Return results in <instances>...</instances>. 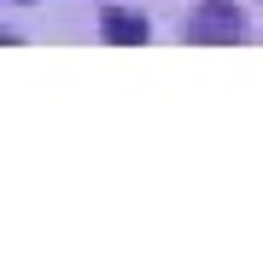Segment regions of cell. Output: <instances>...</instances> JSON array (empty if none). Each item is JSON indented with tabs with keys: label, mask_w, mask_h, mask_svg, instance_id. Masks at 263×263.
Here are the masks:
<instances>
[{
	"label": "cell",
	"mask_w": 263,
	"mask_h": 263,
	"mask_svg": "<svg viewBox=\"0 0 263 263\" xmlns=\"http://www.w3.org/2000/svg\"><path fill=\"white\" fill-rule=\"evenodd\" d=\"M100 29H105V41H123V47L146 41V18H141V12H123V6H105L100 12Z\"/></svg>",
	"instance_id": "obj_1"
}]
</instances>
